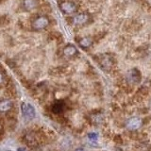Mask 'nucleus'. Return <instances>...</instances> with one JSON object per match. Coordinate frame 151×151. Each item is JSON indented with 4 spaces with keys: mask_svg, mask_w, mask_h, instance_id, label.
Listing matches in <instances>:
<instances>
[{
    "mask_svg": "<svg viewBox=\"0 0 151 151\" xmlns=\"http://www.w3.org/2000/svg\"><path fill=\"white\" fill-rule=\"evenodd\" d=\"M59 7L60 11L65 14H73L78 11V7L73 1H69V0H63L60 1L59 4Z\"/></svg>",
    "mask_w": 151,
    "mask_h": 151,
    "instance_id": "1",
    "label": "nucleus"
},
{
    "mask_svg": "<svg viewBox=\"0 0 151 151\" xmlns=\"http://www.w3.org/2000/svg\"><path fill=\"white\" fill-rule=\"evenodd\" d=\"M49 25V19L46 16H38L32 21L31 27L34 30H42L45 29Z\"/></svg>",
    "mask_w": 151,
    "mask_h": 151,
    "instance_id": "2",
    "label": "nucleus"
},
{
    "mask_svg": "<svg viewBox=\"0 0 151 151\" xmlns=\"http://www.w3.org/2000/svg\"><path fill=\"white\" fill-rule=\"evenodd\" d=\"M21 111H22V114L24 115V117L27 118L28 120L33 119L36 115V111H35L34 107L30 105V104H27L25 102H23L21 104Z\"/></svg>",
    "mask_w": 151,
    "mask_h": 151,
    "instance_id": "3",
    "label": "nucleus"
},
{
    "mask_svg": "<svg viewBox=\"0 0 151 151\" xmlns=\"http://www.w3.org/2000/svg\"><path fill=\"white\" fill-rule=\"evenodd\" d=\"M127 79L130 84H138L141 81V73L138 69L133 68L127 75Z\"/></svg>",
    "mask_w": 151,
    "mask_h": 151,
    "instance_id": "4",
    "label": "nucleus"
},
{
    "mask_svg": "<svg viewBox=\"0 0 151 151\" xmlns=\"http://www.w3.org/2000/svg\"><path fill=\"white\" fill-rule=\"evenodd\" d=\"M90 20V15L86 12L79 13L78 15L74 16L73 18V23L76 26H83L85 24H87Z\"/></svg>",
    "mask_w": 151,
    "mask_h": 151,
    "instance_id": "5",
    "label": "nucleus"
},
{
    "mask_svg": "<svg viewBox=\"0 0 151 151\" xmlns=\"http://www.w3.org/2000/svg\"><path fill=\"white\" fill-rule=\"evenodd\" d=\"M142 125V120L138 117H132L129 120H127L126 127L129 130H136L140 129V127Z\"/></svg>",
    "mask_w": 151,
    "mask_h": 151,
    "instance_id": "6",
    "label": "nucleus"
},
{
    "mask_svg": "<svg viewBox=\"0 0 151 151\" xmlns=\"http://www.w3.org/2000/svg\"><path fill=\"white\" fill-rule=\"evenodd\" d=\"M99 61H100L102 67L106 68V69L111 68L112 66V64H113V60H112L111 56L108 55V54L100 56V60H99Z\"/></svg>",
    "mask_w": 151,
    "mask_h": 151,
    "instance_id": "7",
    "label": "nucleus"
},
{
    "mask_svg": "<svg viewBox=\"0 0 151 151\" xmlns=\"http://www.w3.org/2000/svg\"><path fill=\"white\" fill-rule=\"evenodd\" d=\"M13 107V102L9 99H5V100L0 101V112H6L11 111Z\"/></svg>",
    "mask_w": 151,
    "mask_h": 151,
    "instance_id": "8",
    "label": "nucleus"
},
{
    "mask_svg": "<svg viewBox=\"0 0 151 151\" xmlns=\"http://www.w3.org/2000/svg\"><path fill=\"white\" fill-rule=\"evenodd\" d=\"M63 54L66 57L72 58V57H75L76 55H78V49L76 48L75 45H66L63 48Z\"/></svg>",
    "mask_w": 151,
    "mask_h": 151,
    "instance_id": "9",
    "label": "nucleus"
},
{
    "mask_svg": "<svg viewBox=\"0 0 151 151\" xmlns=\"http://www.w3.org/2000/svg\"><path fill=\"white\" fill-rule=\"evenodd\" d=\"M38 5H39L38 0H24L23 3L24 9L27 12H30L32 9H36L38 7Z\"/></svg>",
    "mask_w": 151,
    "mask_h": 151,
    "instance_id": "10",
    "label": "nucleus"
},
{
    "mask_svg": "<svg viewBox=\"0 0 151 151\" xmlns=\"http://www.w3.org/2000/svg\"><path fill=\"white\" fill-rule=\"evenodd\" d=\"M78 45L81 46L82 48H88V47H90L93 45V40H92V38H90V37H84L79 40Z\"/></svg>",
    "mask_w": 151,
    "mask_h": 151,
    "instance_id": "11",
    "label": "nucleus"
},
{
    "mask_svg": "<svg viewBox=\"0 0 151 151\" xmlns=\"http://www.w3.org/2000/svg\"><path fill=\"white\" fill-rule=\"evenodd\" d=\"M63 111V104L61 102H56L53 106H52V111L56 114H59Z\"/></svg>",
    "mask_w": 151,
    "mask_h": 151,
    "instance_id": "12",
    "label": "nucleus"
},
{
    "mask_svg": "<svg viewBox=\"0 0 151 151\" xmlns=\"http://www.w3.org/2000/svg\"><path fill=\"white\" fill-rule=\"evenodd\" d=\"M88 138H89V140H91V141H96L97 138H98V135H97V133L92 132V133L88 134Z\"/></svg>",
    "mask_w": 151,
    "mask_h": 151,
    "instance_id": "13",
    "label": "nucleus"
},
{
    "mask_svg": "<svg viewBox=\"0 0 151 151\" xmlns=\"http://www.w3.org/2000/svg\"><path fill=\"white\" fill-rule=\"evenodd\" d=\"M17 151H27V150L25 149V147H19L17 149Z\"/></svg>",
    "mask_w": 151,
    "mask_h": 151,
    "instance_id": "14",
    "label": "nucleus"
},
{
    "mask_svg": "<svg viewBox=\"0 0 151 151\" xmlns=\"http://www.w3.org/2000/svg\"><path fill=\"white\" fill-rule=\"evenodd\" d=\"M2 81H3V75L0 73V83H2Z\"/></svg>",
    "mask_w": 151,
    "mask_h": 151,
    "instance_id": "15",
    "label": "nucleus"
},
{
    "mask_svg": "<svg viewBox=\"0 0 151 151\" xmlns=\"http://www.w3.org/2000/svg\"><path fill=\"white\" fill-rule=\"evenodd\" d=\"M75 151H84V149L83 148H77Z\"/></svg>",
    "mask_w": 151,
    "mask_h": 151,
    "instance_id": "16",
    "label": "nucleus"
}]
</instances>
